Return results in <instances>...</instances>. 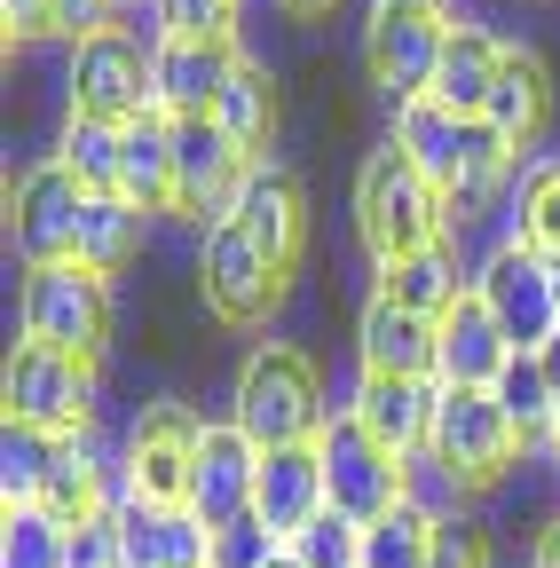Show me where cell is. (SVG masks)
I'll return each instance as SVG.
<instances>
[{
    "instance_id": "1f68e13d",
    "label": "cell",
    "mask_w": 560,
    "mask_h": 568,
    "mask_svg": "<svg viewBox=\"0 0 560 568\" xmlns=\"http://www.w3.org/2000/svg\"><path fill=\"white\" fill-rule=\"evenodd\" d=\"M435 529L442 521H427L418 506H395V514L364 521V568H427L435 560Z\"/></svg>"
},
{
    "instance_id": "9a60e30c",
    "label": "cell",
    "mask_w": 560,
    "mask_h": 568,
    "mask_svg": "<svg viewBox=\"0 0 560 568\" xmlns=\"http://www.w3.org/2000/svg\"><path fill=\"white\" fill-rule=\"evenodd\" d=\"M253 481H261V443H245L237 418H205L197 435V474H190V514L205 529H230L253 514Z\"/></svg>"
},
{
    "instance_id": "c3c4849f",
    "label": "cell",
    "mask_w": 560,
    "mask_h": 568,
    "mask_svg": "<svg viewBox=\"0 0 560 568\" xmlns=\"http://www.w3.org/2000/svg\"><path fill=\"white\" fill-rule=\"evenodd\" d=\"M276 568H301V560H293V552H285V560H276Z\"/></svg>"
},
{
    "instance_id": "d6986e66",
    "label": "cell",
    "mask_w": 560,
    "mask_h": 568,
    "mask_svg": "<svg viewBox=\"0 0 560 568\" xmlns=\"http://www.w3.org/2000/svg\"><path fill=\"white\" fill-rule=\"evenodd\" d=\"M237 63H245V55H237L230 40H166V48L151 55V71H159V111H166V119H214V103H222V88H230Z\"/></svg>"
},
{
    "instance_id": "f1b7e54d",
    "label": "cell",
    "mask_w": 560,
    "mask_h": 568,
    "mask_svg": "<svg viewBox=\"0 0 560 568\" xmlns=\"http://www.w3.org/2000/svg\"><path fill=\"white\" fill-rule=\"evenodd\" d=\"M498 410H506V426L521 435V450H544L552 443V426H560V403H552V387H544V364L537 355H513V364L498 372Z\"/></svg>"
},
{
    "instance_id": "603a6c76",
    "label": "cell",
    "mask_w": 560,
    "mask_h": 568,
    "mask_svg": "<svg viewBox=\"0 0 560 568\" xmlns=\"http://www.w3.org/2000/svg\"><path fill=\"white\" fill-rule=\"evenodd\" d=\"M506 71V40L481 32V24H450V48H442V71H435V103L458 111V119H481L489 88Z\"/></svg>"
},
{
    "instance_id": "d590c367",
    "label": "cell",
    "mask_w": 560,
    "mask_h": 568,
    "mask_svg": "<svg viewBox=\"0 0 560 568\" xmlns=\"http://www.w3.org/2000/svg\"><path fill=\"white\" fill-rule=\"evenodd\" d=\"M111 521H119V560H126V568H166V545H159V529H166V506H143V497H119V506H111Z\"/></svg>"
},
{
    "instance_id": "7bdbcfd3",
    "label": "cell",
    "mask_w": 560,
    "mask_h": 568,
    "mask_svg": "<svg viewBox=\"0 0 560 568\" xmlns=\"http://www.w3.org/2000/svg\"><path fill=\"white\" fill-rule=\"evenodd\" d=\"M529 568H560V514L537 529V552H529Z\"/></svg>"
},
{
    "instance_id": "3957f363",
    "label": "cell",
    "mask_w": 560,
    "mask_h": 568,
    "mask_svg": "<svg viewBox=\"0 0 560 568\" xmlns=\"http://www.w3.org/2000/svg\"><path fill=\"white\" fill-rule=\"evenodd\" d=\"M17 324H24V339H40V347H55V355H80V364H95L103 339H111V276H95V268H80V261L24 268Z\"/></svg>"
},
{
    "instance_id": "60d3db41",
    "label": "cell",
    "mask_w": 560,
    "mask_h": 568,
    "mask_svg": "<svg viewBox=\"0 0 560 568\" xmlns=\"http://www.w3.org/2000/svg\"><path fill=\"white\" fill-rule=\"evenodd\" d=\"M119 0H55V32L63 40H88V32H111Z\"/></svg>"
},
{
    "instance_id": "7c38bea8",
    "label": "cell",
    "mask_w": 560,
    "mask_h": 568,
    "mask_svg": "<svg viewBox=\"0 0 560 568\" xmlns=\"http://www.w3.org/2000/svg\"><path fill=\"white\" fill-rule=\"evenodd\" d=\"M442 48H450V17H427V9H371V24H364L371 88H379L395 111L418 103V95H435Z\"/></svg>"
},
{
    "instance_id": "52a82bcc",
    "label": "cell",
    "mask_w": 560,
    "mask_h": 568,
    "mask_svg": "<svg viewBox=\"0 0 560 568\" xmlns=\"http://www.w3.org/2000/svg\"><path fill=\"white\" fill-rule=\"evenodd\" d=\"M63 88H72V111L111 119V126H134V119L159 111V71H151V55L134 48L126 32H88V40H72Z\"/></svg>"
},
{
    "instance_id": "83f0119b",
    "label": "cell",
    "mask_w": 560,
    "mask_h": 568,
    "mask_svg": "<svg viewBox=\"0 0 560 568\" xmlns=\"http://www.w3.org/2000/svg\"><path fill=\"white\" fill-rule=\"evenodd\" d=\"M214 126L237 142L245 159H268V134H276V80H268V63H237L230 71V88L214 103Z\"/></svg>"
},
{
    "instance_id": "ac0fdd59",
    "label": "cell",
    "mask_w": 560,
    "mask_h": 568,
    "mask_svg": "<svg viewBox=\"0 0 560 568\" xmlns=\"http://www.w3.org/2000/svg\"><path fill=\"white\" fill-rule=\"evenodd\" d=\"M356 364L379 379H435V316H410L403 301L371 293L356 316Z\"/></svg>"
},
{
    "instance_id": "9c48e42d",
    "label": "cell",
    "mask_w": 560,
    "mask_h": 568,
    "mask_svg": "<svg viewBox=\"0 0 560 568\" xmlns=\"http://www.w3.org/2000/svg\"><path fill=\"white\" fill-rule=\"evenodd\" d=\"M197 293H205V308H214L222 324L253 332V324H268L276 293H285V268H276L237 222H222V230L197 237Z\"/></svg>"
},
{
    "instance_id": "d4e9b609",
    "label": "cell",
    "mask_w": 560,
    "mask_h": 568,
    "mask_svg": "<svg viewBox=\"0 0 560 568\" xmlns=\"http://www.w3.org/2000/svg\"><path fill=\"white\" fill-rule=\"evenodd\" d=\"M379 293L387 301H403L410 316H450L466 293H474V276L458 268V253L450 245H427V253H410V261H395V268H379Z\"/></svg>"
},
{
    "instance_id": "4fadbf2b",
    "label": "cell",
    "mask_w": 560,
    "mask_h": 568,
    "mask_svg": "<svg viewBox=\"0 0 560 568\" xmlns=\"http://www.w3.org/2000/svg\"><path fill=\"white\" fill-rule=\"evenodd\" d=\"M197 435H205V418L190 403H151L134 418V435H126V489L143 497V506H166V514L190 506Z\"/></svg>"
},
{
    "instance_id": "ffe728a7",
    "label": "cell",
    "mask_w": 560,
    "mask_h": 568,
    "mask_svg": "<svg viewBox=\"0 0 560 568\" xmlns=\"http://www.w3.org/2000/svg\"><path fill=\"white\" fill-rule=\"evenodd\" d=\"M506 364H513V339L498 332V316L481 308V293H466L435 324V379L442 387H498Z\"/></svg>"
},
{
    "instance_id": "8fae6325",
    "label": "cell",
    "mask_w": 560,
    "mask_h": 568,
    "mask_svg": "<svg viewBox=\"0 0 560 568\" xmlns=\"http://www.w3.org/2000/svg\"><path fill=\"white\" fill-rule=\"evenodd\" d=\"M253 159L214 126V119H174V213H190L197 237L222 230L237 213V190H245Z\"/></svg>"
},
{
    "instance_id": "74e56055",
    "label": "cell",
    "mask_w": 560,
    "mask_h": 568,
    "mask_svg": "<svg viewBox=\"0 0 560 568\" xmlns=\"http://www.w3.org/2000/svg\"><path fill=\"white\" fill-rule=\"evenodd\" d=\"M166 40H230L237 32V0H159Z\"/></svg>"
},
{
    "instance_id": "ba28073f",
    "label": "cell",
    "mask_w": 560,
    "mask_h": 568,
    "mask_svg": "<svg viewBox=\"0 0 560 568\" xmlns=\"http://www.w3.org/2000/svg\"><path fill=\"white\" fill-rule=\"evenodd\" d=\"M316 458H324V497H332V514L379 521V514L403 506V458L379 450V443L364 435L356 410H332V426L316 435Z\"/></svg>"
},
{
    "instance_id": "7a4b0ae2",
    "label": "cell",
    "mask_w": 560,
    "mask_h": 568,
    "mask_svg": "<svg viewBox=\"0 0 560 568\" xmlns=\"http://www.w3.org/2000/svg\"><path fill=\"white\" fill-rule=\"evenodd\" d=\"M230 418L245 426V443H261V450H293V443H316L324 426H332V403H324V379H316L308 355L285 347V339H268V347L245 355Z\"/></svg>"
},
{
    "instance_id": "484cf974",
    "label": "cell",
    "mask_w": 560,
    "mask_h": 568,
    "mask_svg": "<svg viewBox=\"0 0 560 568\" xmlns=\"http://www.w3.org/2000/svg\"><path fill=\"white\" fill-rule=\"evenodd\" d=\"M63 174H72L88 197H103V190H119V159H126V126H111V119H88V111H63V126H55V151H48Z\"/></svg>"
},
{
    "instance_id": "8992f818",
    "label": "cell",
    "mask_w": 560,
    "mask_h": 568,
    "mask_svg": "<svg viewBox=\"0 0 560 568\" xmlns=\"http://www.w3.org/2000/svg\"><path fill=\"white\" fill-rule=\"evenodd\" d=\"M0 395H9V418L40 426V435H80V426H95V364L55 355L40 339H17L9 372H0Z\"/></svg>"
},
{
    "instance_id": "277c9868",
    "label": "cell",
    "mask_w": 560,
    "mask_h": 568,
    "mask_svg": "<svg viewBox=\"0 0 560 568\" xmlns=\"http://www.w3.org/2000/svg\"><path fill=\"white\" fill-rule=\"evenodd\" d=\"M395 142L410 151V166L427 174L442 197L458 190V182H513V151L498 134H489L481 119H458V111H442L435 95H418V103H403L395 111Z\"/></svg>"
},
{
    "instance_id": "5bb4252c",
    "label": "cell",
    "mask_w": 560,
    "mask_h": 568,
    "mask_svg": "<svg viewBox=\"0 0 560 568\" xmlns=\"http://www.w3.org/2000/svg\"><path fill=\"white\" fill-rule=\"evenodd\" d=\"M80 213H88V190L63 174L55 159H40L17 197H9V237L24 253V268H48V261H72L80 253Z\"/></svg>"
},
{
    "instance_id": "2e32d148",
    "label": "cell",
    "mask_w": 560,
    "mask_h": 568,
    "mask_svg": "<svg viewBox=\"0 0 560 568\" xmlns=\"http://www.w3.org/2000/svg\"><path fill=\"white\" fill-rule=\"evenodd\" d=\"M230 222L276 261V268H301V245H308V197H301V182H293V166H276V159H253V174H245V190H237V213Z\"/></svg>"
},
{
    "instance_id": "4dcf8cb0",
    "label": "cell",
    "mask_w": 560,
    "mask_h": 568,
    "mask_svg": "<svg viewBox=\"0 0 560 568\" xmlns=\"http://www.w3.org/2000/svg\"><path fill=\"white\" fill-rule=\"evenodd\" d=\"M506 237H521L537 253H560V159H537L521 174V197L506 205Z\"/></svg>"
},
{
    "instance_id": "cb8c5ba5",
    "label": "cell",
    "mask_w": 560,
    "mask_h": 568,
    "mask_svg": "<svg viewBox=\"0 0 560 568\" xmlns=\"http://www.w3.org/2000/svg\"><path fill=\"white\" fill-rule=\"evenodd\" d=\"M119 197L143 213H174V119L151 111L126 126V159H119Z\"/></svg>"
},
{
    "instance_id": "8d00e7d4",
    "label": "cell",
    "mask_w": 560,
    "mask_h": 568,
    "mask_svg": "<svg viewBox=\"0 0 560 568\" xmlns=\"http://www.w3.org/2000/svg\"><path fill=\"white\" fill-rule=\"evenodd\" d=\"M276 560H285V537H276L261 514L214 529V568H276Z\"/></svg>"
},
{
    "instance_id": "7402d4cb",
    "label": "cell",
    "mask_w": 560,
    "mask_h": 568,
    "mask_svg": "<svg viewBox=\"0 0 560 568\" xmlns=\"http://www.w3.org/2000/svg\"><path fill=\"white\" fill-rule=\"evenodd\" d=\"M544 119H552V80H544V63H537L529 48H506V71H498V88H489V103H481V126L521 159L529 142L544 134Z\"/></svg>"
},
{
    "instance_id": "e575fe53",
    "label": "cell",
    "mask_w": 560,
    "mask_h": 568,
    "mask_svg": "<svg viewBox=\"0 0 560 568\" xmlns=\"http://www.w3.org/2000/svg\"><path fill=\"white\" fill-rule=\"evenodd\" d=\"M285 552H293L301 568H364V521H347V514H332V506H324V514H316Z\"/></svg>"
},
{
    "instance_id": "f6af8a7d",
    "label": "cell",
    "mask_w": 560,
    "mask_h": 568,
    "mask_svg": "<svg viewBox=\"0 0 560 568\" xmlns=\"http://www.w3.org/2000/svg\"><path fill=\"white\" fill-rule=\"evenodd\" d=\"M371 9H427V17H450V0H371Z\"/></svg>"
},
{
    "instance_id": "ee69618b",
    "label": "cell",
    "mask_w": 560,
    "mask_h": 568,
    "mask_svg": "<svg viewBox=\"0 0 560 568\" xmlns=\"http://www.w3.org/2000/svg\"><path fill=\"white\" fill-rule=\"evenodd\" d=\"M537 364H544V387H552V403H560V332L537 347Z\"/></svg>"
},
{
    "instance_id": "ab89813d",
    "label": "cell",
    "mask_w": 560,
    "mask_h": 568,
    "mask_svg": "<svg viewBox=\"0 0 560 568\" xmlns=\"http://www.w3.org/2000/svg\"><path fill=\"white\" fill-rule=\"evenodd\" d=\"M427 568H489V537H481V521H474V514H466V521H442Z\"/></svg>"
},
{
    "instance_id": "d6a6232c",
    "label": "cell",
    "mask_w": 560,
    "mask_h": 568,
    "mask_svg": "<svg viewBox=\"0 0 560 568\" xmlns=\"http://www.w3.org/2000/svg\"><path fill=\"white\" fill-rule=\"evenodd\" d=\"M466 497H474V481L458 466H442L435 450H410L403 458V506H418L427 521H466Z\"/></svg>"
},
{
    "instance_id": "f546056e",
    "label": "cell",
    "mask_w": 560,
    "mask_h": 568,
    "mask_svg": "<svg viewBox=\"0 0 560 568\" xmlns=\"http://www.w3.org/2000/svg\"><path fill=\"white\" fill-rule=\"evenodd\" d=\"M55 450H63V435H40V426L9 418V435H0V506H40L48 474H55Z\"/></svg>"
},
{
    "instance_id": "6da1fadb",
    "label": "cell",
    "mask_w": 560,
    "mask_h": 568,
    "mask_svg": "<svg viewBox=\"0 0 560 568\" xmlns=\"http://www.w3.org/2000/svg\"><path fill=\"white\" fill-rule=\"evenodd\" d=\"M356 230H364L379 268L427 253V245H450V205H442V190L427 174L410 166L403 142H379V151L364 159V174H356Z\"/></svg>"
},
{
    "instance_id": "7dc6e473",
    "label": "cell",
    "mask_w": 560,
    "mask_h": 568,
    "mask_svg": "<svg viewBox=\"0 0 560 568\" xmlns=\"http://www.w3.org/2000/svg\"><path fill=\"white\" fill-rule=\"evenodd\" d=\"M544 458H552V466H560V426H552V443H544Z\"/></svg>"
},
{
    "instance_id": "e0dca14e",
    "label": "cell",
    "mask_w": 560,
    "mask_h": 568,
    "mask_svg": "<svg viewBox=\"0 0 560 568\" xmlns=\"http://www.w3.org/2000/svg\"><path fill=\"white\" fill-rule=\"evenodd\" d=\"M435 395H442V379H379V372H364L339 410H356L379 450L410 458V450H427V435H435Z\"/></svg>"
},
{
    "instance_id": "f35d334b",
    "label": "cell",
    "mask_w": 560,
    "mask_h": 568,
    "mask_svg": "<svg viewBox=\"0 0 560 568\" xmlns=\"http://www.w3.org/2000/svg\"><path fill=\"white\" fill-rule=\"evenodd\" d=\"M63 568H126V560H119V521H111V514L72 521V537H63Z\"/></svg>"
},
{
    "instance_id": "4316f807",
    "label": "cell",
    "mask_w": 560,
    "mask_h": 568,
    "mask_svg": "<svg viewBox=\"0 0 560 568\" xmlns=\"http://www.w3.org/2000/svg\"><path fill=\"white\" fill-rule=\"evenodd\" d=\"M143 230H151V213L143 205H126L119 190H103V197H88V213H80V268H95V276H119L134 253H143Z\"/></svg>"
},
{
    "instance_id": "b9f144b4",
    "label": "cell",
    "mask_w": 560,
    "mask_h": 568,
    "mask_svg": "<svg viewBox=\"0 0 560 568\" xmlns=\"http://www.w3.org/2000/svg\"><path fill=\"white\" fill-rule=\"evenodd\" d=\"M0 24H9V40H48L55 32V0H0Z\"/></svg>"
},
{
    "instance_id": "5b68a950",
    "label": "cell",
    "mask_w": 560,
    "mask_h": 568,
    "mask_svg": "<svg viewBox=\"0 0 560 568\" xmlns=\"http://www.w3.org/2000/svg\"><path fill=\"white\" fill-rule=\"evenodd\" d=\"M474 293H481L489 316H498V332L513 339V355H537V347L560 332L552 253H537V245H521V237H498V245L474 261Z\"/></svg>"
},
{
    "instance_id": "30bf717a",
    "label": "cell",
    "mask_w": 560,
    "mask_h": 568,
    "mask_svg": "<svg viewBox=\"0 0 560 568\" xmlns=\"http://www.w3.org/2000/svg\"><path fill=\"white\" fill-rule=\"evenodd\" d=\"M427 450H435L442 466H458L474 489H489V481H506V466L521 458V435L506 426V410H498V395H489V387H442V395H435V435H427Z\"/></svg>"
},
{
    "instance_id": "836d02e7",
    "label": "cell",
    "mask_w": 560,
    "mask_h": 568,
    "mask_svg": "<svg viewBox=\"0 0 560 568\" xmlns=\"http://www.w3.org/2000/svg\"><path fill=\"white\" fill-rule=\"evenodd\" d=\"M63 529L48 506H9L0 514V568H63Z\"/></svg>"
},
{
    "instance_id": "44dd1931",
    "label": "cell",
    "mask_w": 560,
    "mask_h": 568,
    "mask_svg": "<svg viewBox=\"0 0 560 568\" xmlns=\"http://www.w3.org/2000/svg\"><path fill=\"white\" fill-rule=\"evenodd\" d=\"M332 506L324 497V458H316V443H293V450H261V481H253V514L276 529V537H301L316 514Z\"/></svg>"
},
{
    "instance_id": "bcb514c9",
    "label": "cell",
    "mask_w": 560,
    "mask_h": 568,
    "mask_svg": "<svg viewBox=\"0 0 560 568\" xmlns=\"http://www.w3.org/2000/svg\"><path fill=\"white\" fill-rule=\"evenodd\" d=\"M285 9H293V17H316V9H332V0H285Z\"/></svg>"
}]
</instances>
